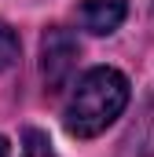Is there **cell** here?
Segmentation results:
<instances>
[{"label":"cell","instance_id":"obj_1","mask_svg":"<svg viewBox=\"0 0 154 157\" xmlns=\"http://www.w3.org/2000/svg\"><path fill=\"white\" fill-rule=\"evenodd\" d=\"M128 106V80L110 66H95L77 80L66 102V132L77 139H92L107 132Z\"/></svg>","mask_w":154,"mask_h":157},{"label":"cell","instance_id":"obj_2","mask_svg":"<svg viewBox=\"0 0 154 157\" xmlns=\"http://www.w3.org/2000/svg\"><path fill=\"white\" fill-rule=\"evenodd\" d=\"M77 40L70 29L63 26H51L44 40H40V73H44V88L48 91H63L66 80L74 77V66H77Z\"/></svg>","mask_w":154,"mask_h":157},{"label":"cell","instance_id":"obj_3","mask_svg":"<svg viewBox=\"0 0 154 157\" xmlns=\"http://www.w3.org/2000/svg\"><path fill=\"white\" fill-rule=\"evenodd\" d=\"M125 15H128V0H84L77 7V22L95 37L114 33L125 22Z\"/></svg>","mask_w":154,"mask_h":157},{"label":"cell","instance_id":"obj_4","mask_svg":"<svg viewBox=\"0 0 154 157\" xmlns=\"http://www.w3.org/2000/svg\"><path fill=\"white\" fill-rule=\"evenodd\" d=\"M15 62H18V37H15V29L0 18V73L11 70Z\"/></svg>","mask_w":154,"mask_h":157},{"label":"cell","instance_id":"obj_5","mask_svg":"<svg viewBox=\"0 0 154 157\" xmlns=\"http://www.w3.org/2000/svg\"><path fill=\"white\" fill-rule=\"evenodd\" d=\"M0 157H11V146H7V139L0 135Z\"/></svg>","mask_w":154,"mask_h":157}]
</instances>
